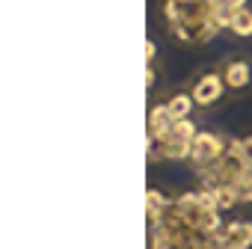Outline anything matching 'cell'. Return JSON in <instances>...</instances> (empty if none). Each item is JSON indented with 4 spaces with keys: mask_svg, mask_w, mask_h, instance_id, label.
Here are the masks:
<instances>
[{
    "mask_svg": "<svg viewBox=\"0 0 252 249\" xmlns=\"http://www.w3.org/2000/svg\"><path fill=\"white\" fill-rule=\"evenodd\" d=\"M217 68H220L228 98H243L252 92V54H243V51L225 54L217 62Z\"/></svg>",
    "mask_w": 252,
    "mask_h": 249,
    "instance_id": "2",
    "label": "cell"
},
{
    "mask_svg": "<svg viewBox=\"0 0 252 249\" xmlns=\"http://www.w3.org/2000/svg\"><path fill=\"white\" fill-rule=\"evenodd\" d=\"M187 89H190V95H193L199 113H214V110H220V107L228 101V92H225V83H222L217 65H208V68L196 71V74L190 77Z\"/></svg>",
    "mask_w": 252,
    "mask_h": 249,
    "instance_id": "1",
    "label": "cell"
},
{
    "mask_svg": "<svg viewBox=\"0 0 252 249\" xmlns=\"http://www.w3.org/2000/svg\"><path fill=\"white\" fill-rule=\"evenodd\" d=\"M228 33L240 42H249L252 39V9H237L228 18Z\"/></svg>",
    "mask_w": 252,
    "mask_h": 249,
    "instance_id": "4",
    "label": "cell"
},
{
    "mask_svg": "<svg viewBox=\"0 0 252 249\" xmlns=\"http://www.w3.org/2000/svg\"><path fill=\"white\" fill-rule=\"evenodd\" d=\"M163 110H166V116H169L172 122H184V119L193 116L196 101H193L190 89H178V92H172V95L163 101Z\"/></svg>",
    "mask_w": 252,
    "mask_h": 249,
    "instance_id": "3",
    "label": "cell"
}]
</instances>
